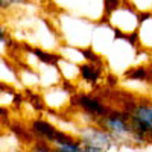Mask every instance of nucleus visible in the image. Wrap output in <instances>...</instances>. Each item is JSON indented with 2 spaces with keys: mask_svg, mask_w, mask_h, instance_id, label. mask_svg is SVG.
Returning <instances> with one entry per match:
<instances>
[{
  "mask_svg": "<svg viewBox=\"0 0 152 152\" xmlns=\"http://www.w3.org/2000/svg\"><path fill=\"white\" fill-rule=\"evenodd\" d=\"M94 21L87 20L84 17H78L69 14V12H62L58 17V32L61 38L64 40V44L75 46V47H88L91 44V35L94 29Z\"/></svg>",
  "mask_w": 152,
  "mask_h": 152,
  "instance_id": "1",
  "label": "nucleus"
},
{
  "mask_svg": "<svg viewBox=\"0 0 152 152\" xmlns=\"http://www.w3.org/2000/svg\"><path fill=\"white\" fill-rule=\"evenodd\" d=\"M104 21L108 23L117 34H122L126 37L134 35L137 32L138 23H140V12L135 11L126 2H123L117 8L108 11L104 17Z\"/></svg>",
  "mask_w": 152,
  "mask_h": 152,
  "instance_id": "2",
  "label": "nucleus"
},
{
  "mask_svg": "<svg viewBox=\"0 0 152 152\" xmlns=\"http://www.w3.org/2000/svg\"><path fill=\"white\" fill-rule=\"evenodd\" d=\"M53 2L64 12L84 17L94 23L102 21L105 17L104 0H53Z\"/></svg>",
  "mask_w": 152,
  "mask_h": 152,
  "instance_id": "3",
  "label": "nucleus"
},
{
  "mask_svg": "<svg viewBox=\"0 0 152 152\" xmlns=\"http://www.w3.org/2000/svg\"><path fill=\"white\" fill-rule=\"evenodd\" d=\"M99 126L104 128L114 140L126 142L129 140L131 134V125H129V113H120V111H108L105 116L97 119Z\"/></svg>",
  "mask_w": 152,
  "mask_h": 152,
  "instance_id": "4",
  "label": "nucleus"
},
{
  "mask_svg": "<svg viewBox=\"0 0 152 152\" xmlns=\"http://www.w3.org/2000/svg\"><path fill=\"white\" fill-rule=\"evenodd\" d=\"M72 102H76V107H79L85 114H88L91 117H96V119H100L108 113V108L104 105L102 100L93 94H87V93L76 94L72 99Z\"/></svg>",
  "mask_w": 152,
  "mask_h": 152,
  "instance_id": "5",
  "label": "nucleus"
},
{
  "mask_svg": "<svg viewBox=\"0 0 152 152\" xmlns=\"http://www.w3.org/2000/svg\"><path fill=\"white\" fill-rule=\"evenodd\" d=\"M43 102L49 108H52L55 111H61L70 102V91L66 90L64 87H59V85L49 87L43 93Z\"/></svg>",
  "mask_w": 152,
  "mask_h": 152,
  "instance_id": "6",
  "label": "nucleus"
},
{
  "mask_svg": "<svg viewBox=\"0 0 152 152\" xmlns=\"http://www.w3.org/2000/svg\"><path fill=\"white\" fill-rule=\"evenodd\" d=\"M79 140L82 145H94L100 148H107L114 142V138L100 126H88L84 131H81Z\"/></svg>",
  "mask_w": 152,
  "mask_h": 152,
  "instance_id": "7",
  "label": "nucleus"
},
{
  "mask_svg": "<svg viewBox=\"0 0 152 152\" xmlns=\"http://www.w3.org/2000/svg\"><path fill=\"white\" fill-rule=\"evenodd\" d=\"M135 35L138 47L152 52V12H140V23Z\"/></svg>",
  "mask_w": 152,
  "mask_h": 152,
  "instance_id": "8",
  "label": "nucleus"
},
{
  "mask_svg": "<svg viewBox=\"0 0 152 152\" xmlns=\"http://www.w3.org/2000/svg\"><path fill=\"white\" fill-rule=\"evenodd\" d=\"M104 73L102 62H90L84 61L79 64V79L88 85H96Z\"/></svg>",
  "mask_w": 152,
  "mask_h": 152,
  "instance_id": "9",
  "label": "nucleus"
},
{
  "mask_svg": "<svg viewBox=\"0 0 152 152\" xmlns=\"http://www.w3.org/2000/svg\"><path fill=\"white\" fill-rule=\"evenodd\" d=\"M56 67L62 81L73 82L76 79H79V64H76V62H72L59 56V59L56 61Z\"/></svg>",
  "mask_w": 152,
  "mask_h": 152,
  "instance_id": "10",
  "label": "nucleus"
},
{
  "mask_svg": "<svg viewBox=\"0 0 152 152\" xmlns=\"http://www.w3.org/2000/svg\"><path fill=\"white\" fill-rule=\"evenodd\" d=\"M31 131H32L37 137L43 138L44 142H49L50 137L55 134L56 128H55V125H52V123H50L49 120H46V119H35V120L31 123Z\"/></svg>",
  "mask_w": 152,
  "mask_h": 152,
  "instance_id": "11",
  "label": "nucleus"
},
{
  "mask_svg": "<svg viewBox=\"0 0 152 152\" xmlns=\"http://www.w3.org/2000/svg\"><path fill=\"white\" fill-rule=\"evenodd\" d=\"M129 114L152 129V104H137Z\"/></svg>",
  "mask_w": 152,
  "mask_h": 152,
  "instance_id": "12",
  "label": "nucleus"
},
{
  "mask_svg": "<svg viewBox=\"0 0 152 152\" xmlns=\"http://www.w3.org/2000/svg\"><path fill=\"white\" fill-rule=\"evenodd\" d=\"M31 55H34L40 62H43V64H56V61L59 59V55L58 53L47 52L46 49H41V47L34 49Z\"/></svg>",
  "mask_w": 152,
  "mask_h": 152,
  "instance_id": "13",
  "label": "nucleus"
},
{
  "mask_svg": "<svg viewBox=\"0 0 152 152\" xmlns=\"http://www.w3.org/2000/svg\"><path fill=\"white\" fill-rule=\"evenodd\" d=\"M129 81H135V82H143L148 78V70L145 69V66H134L129 72H126Z\"/></svg>",
  "mask_w": 152,
  "mask_h": 152,
  "instance_id": "14",
  "label": "nucleus"
},
{
  "mask_svg": "<svg viewBox=\"0 0 152 152\" xmlns=\"http://www.w3.org/2000/svg\"><path fill=\"white\" fill-rule=\"evenodd\" d=\"M53 151L55 152H82V143H81V140L75 138V140L67 142L64 145L53 146Z\"/></svg>",
  "mask_w": 152,
  "mask_h": 152,
  "instance_id": "15",
  "label": "nucleus"
},
{
  "mask_svg": "<svg viewBox=\"0 0 152 152\" xmlns=\"http://www.w3.org/2000/svg\"><path fill=\"white\" fill-rule=\"evenodd\" d=\"M138 12H152V0H123Z\"/></svg>",
  "mask_w": 152,
  "mask_h": 152,
  "instance_id": "16",
  "label": "nucleus"
},
{
  "mask_svg": "<svg viewBox=\"0 0 152 152\" xmlns=\"http://www.w3.org/2000/svg\"><path fill=\"white\" fill-rule=\"evenodd\" d=\"M123 3V0H104V6H105V14L108 11L114 9V8H117L119 5Z\"/></svg>",
  "mask_w": 152,
  "mask_h": 152,
  "instance_id": "17",
  "label": "nucleus"
},
{
  "mask_svg": "<svg viewBox=\"0 0 152 152\" xmlns=\"http://www.w3.org/2000/svg\"><path fill=\"white\" fill-rule=\"evenodd\" d=\"M82 152H105V148L94 145H82Z\"/></svg>",
  "mask_w": 152,
  "mask_h": 152,
  "instance_id": "18",
  "label": "nucleus"
},
{
  "mask_svg": "<svg viewBox=\"0 0 152 152\" xmlns=\"http://www.w3.org/2000/svg\"><path fill=\"white\" fill-rule=\"evenodd\" d=\"M6 38H8V32H6V29L2 26V24H0V44H5Z\"/></svg>",
  "mask_w": 152,
  "mask_h": 152,
  "instance_id": "19",
  "label": "nucleus"
},
{
  "mask_svg": "<svg viewBox=\"0 0 152 152\" xmlns=\"http://www.w3.org/2000/svg\"><path fill=\"white\" fill-rule=\"evenodd\" d=\"M0 12H2V11H0Z\"/></svg>",
  "mask_w": 152,
  "mask_h": 152,
  "instance_id": "20",
  "label": "nucleus"
}]
</instances>
